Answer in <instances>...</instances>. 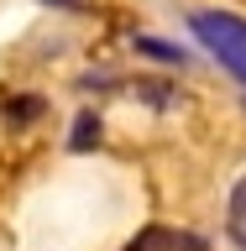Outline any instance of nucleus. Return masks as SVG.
<instances>
[{
    "mask_svg": "<svg viewBox=\"0 0 246 251\" xmlns=\"http://www.w3.org/2000/svg\"><path fill=\"white\" fill-rule=\"evenodd\" d=\"M100 136H105V121L94 110H79L74 131H68V152H89V147H100Z\"/></svg>",
    "mask_w": 246,
    "mask_h": 251,
    "instance_id": "obj_3",
    "label": "nucleus"
},
{
    "mask_svg": "<svg viewBox=\"0 0 246 251\" xmlns=\"http://www.w3.org/2000/svg\"><path fill=\"white\" fill-rule=\"evenodd\" d=\"M189 31H194V42H199L225 74L246 84V16L220 11V5H199V11H189Z\"/></svg>",
    "mask_w": 246,
    "mask_h": 251,
    "instance_id": "obj_1",
    "label": "nucleus"
},
{
    "mask_svg": "<svg viewBox=\"0 0 246 251\" xmlns=\"http://www.w3.org/2000/svg\"><path fill=\"white\" fill-rule=\"evenodd\" d=\"M225 235H231L236 246L246 251V173L236 178V188H231V204H225Z\"/></svg>",
    "mask_w": 246,
    "mask_h": 251,
    "instance_id": "obj_4",
    "label": "nucleus"
},
{
    "mask_svg": "<svg viewBox=\"0 0 246 251\" xmlns=\"http://www.w3.org/2000/svg\"><path fill=\"white\" fill-rule=\"evenodd\" d=\"M37 115H42V100H11V105H5V121L11 126H27V121H37Z\"/></svg>",
    "mask_w": 246,
    "mask_h": 251,
    "instance_id": "obj_6",
    "label": "nucleus"
},
{
    "mask_svg": "<svg viewBox=\"0 0 246 251\" xmlns=\"http://www.w3.org/2000/svg\"><path fill=\"white\" fill-rule=\"evenodd\" d=\"M121 251H210V241L199 230H184V225H147Z\"/></svg>",
    "mask_w": 246,
    "mask_h": 251,
    "instance_id": "obj_2",
    "label": "nucleus"
},
{
    "mask_svg": "<svg viewBox=\"0 0 246 251\" xmlns=\"http://www.w3.org/2000/svg\"><path fill=\"white\" fill-rule=\"evenodd\" d=\"M141 52V58H157V63H173V68H184L189 63V52L184 47H173V42H163V37H137V42H131Z\"/></svg>",
    "mask_w": 246,
    "mask_h": 251,
    "instance_id": "obj_5",
    "label": "nucleus"
}]
</instances>
